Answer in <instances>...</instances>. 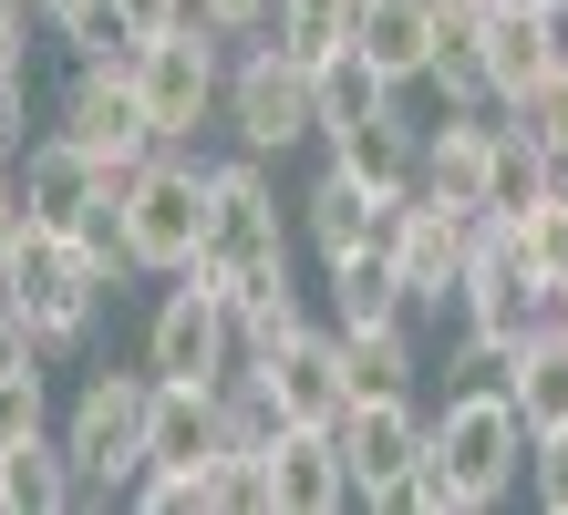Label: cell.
Masks as SVG:
<instances>
[{"label":"cell","mask_w":568,"mask_h":515,"mask_svg":"<svg viewBox=\"0 0 568 515\" xmlns=\"http://www.w3.org/2000/svg\"><path fill=\"white\" fill-rule=\"evenodd\" d=\"M196 279L227 299L290 279V206L270 186V155L239 145L227 165H207V258H196Z\"/></svg>","instance_id":"cell-1"},{"label":"cell","mask_w":568,"mask_h":515,"mask_svg":"<svg viewBox=\"0 0 568 515\" xmlns=\"http://www.w3.org/2000/svg\"><path fill=\"white\" fill-rule=\"evenodd\" d=\"M62 454L83 474V505L135 495V474L155 454V371H93L62 412Z\"/></svg>","instance_id":"cell-2"},{"label":"cell","mask_w":568,"mask_h":515,"mask_svg":"<svg viewBox=\"0 0 568 515\" xmlns=\"http://www.w3.org/2000/svg\"><path fill=\"white\" fill-rule=\"evenodd\" d=\"M527 412L507 402V382H455L445 412H434V464L455 474V495L465 515H486V505H507L517 495V474H527Z\"/></svg>","instance_id":"cell-3"},{"label":"cell","mask_w":568,"mask_h":515,"mask_svg":"<svg viewBox=\"0 0 568 515\" xmlns=\"http://www.w3.org/2000/svg\"><path fill=\"white\" fill-rule=\"evenodd\" d=\"M124 237H135L145 279H186L207 258V155L155 145L135 176H124Z\"/></svg>","instance_id":"cell-4"},{"label":"cell","mask_w":568,"mask_h":515,"mask_svg":"<svg viewBox=\"0 0 568 515\" xmlns=\"http://www.w3.org/2000/svg\"><path fill=\"white\" fill-rule=\"evenodd\" d=\"M135 83H145V114H155L165 145H196V134L227 114V31L186 11L176 31L135 42Z\"/></svg>","instance_id":"cell-5"},{"label":"cell","mask_w":568,"mask_h":515,"mask_svg":"<svg viewBox=\"0 0 568 515\" xmlns=\"http://www.w3.org/2000/svg\"><path fill=\"white\" fill-rule=\"evenodd\" d=\"M465 340H486V351H517L527 330H548V279L517 258V227L507 217H476V258H465Z\"/></svg>","instance_id":"cell-6"},{"label":"cell","mask_w":568,"mask_h":515,"mask_svg":"<svg viewBox=\"0 0 568 515\" xmlns=\"http://www.w3.org/2000/svg\"><path fill=\"white\" fill-rule=\"evenodd\" d=\"M217 124L239 134L248 155H290V145L321 134V93H311V73H300L280 42H248L239 62H227V114Z\"/></svg>","instance_id":"cell-7"},{"label":"cell","mask_w":568,"mask_h":515,"mask_svg":"<svg viewBox=\"0 0 568 515\" xmlns=\"http://www.w3.org/2000/svg\"><path fill=\"white\" fill-rule=\"evenodd\" d=\"M145 371L155 382H227V371H239V299L186 268V279L155 299V320H145Z\"/></svg>","instance_id":"cell-8"},{"label":"cell","mask_w":568,"mask_h":515,"mask_svg":"<svg viewBox=\"0 0 568 515\" xmlns=\"http://www.w3.org/2000/svg\"><path fill=\"white\" fill-rule=\"evenodd\" d=\"M383 258L404 268V289L414 309H445L465 289V258H476V206H445V196H393V217H383Z\"/></svg>","instance_id":"cell-9"},{"label":"cell","mask_w":568,"mask_h":515,"mask_svg":"<svg viewBox=\"0 0 568 515\" xmlns=\"http://www.w3.org/2000/svg\"><path fill=\"white\" fill-rule=\"evenodd\" d=\"M73 145H93L104 165H145L165 134L145 114V83H135V52L124 62H73V83H62V114H52Z\"/></svg>","instance_id":"cell-10"},{"label":"cell","mask_w":568,"mask_h":515,"mask_svg":"<svg viewBox=\"0 0 568 515\" xmlns=\"http://www.w3.org/2000/svg\"><path fill=\"white\" fill-rule=\"evenodd\" d=\"M424 454H434V412L414 392H383V402H352L342 412V464H352L362 505H393Z\"/></svg>","instance_id":"cell-11"},{"label":"cell","mask_w":568,"mask_h":515,"mask_svg":"<svg viewBox=\"0 0 568 515\" xmlns=\"http://www.w3.org/2000/svg\"><path fill=\"white\" fill-rule=\"evenodd\" d=\"M124 165H104L93 145H73V134H31V155H21V217H42V227H83L93 206L114 196Z\"/></svg>","instance_id":"cell-12"},{"label":"cell","mask_w":568,"mask_h":515,"mask_svg":"<svg viewBox=\"0 0 568 515\" xmlns=\"http://www.w3.org/2000/svg\"><path fill=\"white\" fill-rule=\"evenodd\" d=\"M558 62H568V11H548V0H496L486 11V93H496V114L517 93H538Z\"/></svg>","instance_id":"cell-13"},{"label":"cell","mask_w":568,"mask_h":515,"mask_svg":"<svg viewBox=\"0 0 568 515\" xmlns=\"http://www.w3.org/2000/svg\"><path fill=\"white\" fill-rule=\"evenodd\" d=\"M239 371H258V382L280 392V412L290 423H342L352 412V361H342V330H300L290 351H270V361H239Z\"/></svg>","instance_id":"cell-14"},{"label":"cell","mask_w":568,"mask_h":515,"mask_svg":"<svg viewBox=\"0 0 568 515\" xmlns=\"http://www.w3.org/2000/svg\"><path fill=\"white\" fill-rule=\"evenodd\" d=\"M270 485H280V515H342V505H362L352 464H342V423H290L270 443Z\"/></svg>","instance_id":"cell-15"},{"label":"cell","mask_w":568,"mask_h":515,"mask_svg":"<svg viewBox=\"0 0 568 515\" xmlns=\"http://www.w3.org/2000/svg\"><path fill=\"white\" fill-rule=\"evenodd\" d=\"M321 145H331L342 176H362L373 196H414L424 186V124L404 114V103H383V114H362V124H331Z\"/></svg>","instance_id":"cell-16"},{"label":"cell","mask_w":568,"mask_h":515,"mask_svg":"<svg viewBox=\"0 0 568 515\" xmlns=\"http://www.w3.org/2000/svg\"><path fill=\"white\" fill-rule=\"evenodd\" d=\"M383 217H393V196H373L362 176H342V165H321L311 196H300V237L321 248V268L352 258V248H383Z\"/></svg>","instance_id":"cell-17"},{"label":"cell","mask_w":568,"mask_h":515,"mask_svg":"<svg viewBox=\"0 0 568 515\" xmlns=\"http://www.w3.org/2000/svg\"><path fill=\"white\" fill-rule=\"evenodd\" d=\"M352 52L373 62V73H393V83H424L434 73V0H362Z\"/></svg>","instance_id":"cell-18"},{"label":"cell","mask_w":568,"mask_h":515,"mask_svg":"<svg viewBox=\"0 0 568 515\" xmlns=\"http://www.w3.org/2000/svg\"><path fill=\"white\" fill-rule=\"evenodd\" d=\"M496 382H507V402L527 412V433H558V423H568V330H558V320L527 330Z\"/></svg>","instance_id":"cell-19"},{"label":"cell","mask_w":568,"mask_h":515,"mask_svg":"<svg viewBox=\"0 0 568 515\" xmlns=\"http://www.w3.org/2000/svg\"><path fill=\"white\" fill-rule=\"evenodd\" d=\"M383 320H414V289L383 248H352L331 258V330H383Z\"/></svg>","instance_id":"cell-20"},{"label":"cell","mask_w":568,"mask_h":515,"mask_svg":"<svg viewBox=\"0 0 568 515\" xmlns=\"http://www.w3.org/2000/svg\"><path fill=\"white\" fill-rule=\"evenodd\" d=\"M62 505H83V474L62 454V433L11 443V454H0V515H62Z\"/></svg>","instance_id":"cell-21"},{"label":"cell","mask_w":568,"mask_h":515,"mask_svg":"<svg viewBox=\"0 0 568 515\" xmlns=\"http://www.w3.org/2000/svg\"><path fill=\"white\" fill-rule=\"evenodd\" d=\"M342 361H352V402H383V392H414V382H424L414 320H383V330H342Z\"/></svg>","instance_id":"cell-22"},{"label":"cell","mask_w":568,"mask_h":515,"mask_svg":"<svg viewBox=\"0 0 568 515\" xmlns=\"http://www.w3.org/2000/svg\"><path fill=\"white\" fill-rule=\"evenodd\" d=\"M352 31H362V0H280L270 11V42L300 62V73H321L331 52H352Z\"/></svg>","instance_id":"cell-23"},{"label":"cell","mask_w":568,"mask_h":515,"mask_svg":"<svg viewBox=\"0 0 568 515\" xmlns=\"http://www.w3.org/2000/svg\"><path fill=\"white\" fill-rule=\"evenodd\" d=\"M558 186L568 176L548 165V145H527L517 124H496V165H486V206H476V217H527V206L558 196Z\"/></svg>","instance_id":"cell-24"},{"label":"cell","mask_w":568,"mask_h":515,"mask_svg":"<svg viewBox=\"0 0 568 515\" xmlns=\"http://www.w3.org/2000/svg\"><path fill=\"white\" fill-rule=\"evenodd\" d=\"M42 31H52L73 62H124V52H135V21H124V0H52Z\"/></svg>","instance_id":"cell-25"},{"label":"cell","mask_w":568,"mask_h":515,"mask_svg":"<svg viewBox=\"0 0 568 515\" xmlns=\"http://www.w3.org/2000/svg\"><path fill=\"white\" fill-rule=\"evenodd\" d=\"M311 93H321V134H331V124H362V114H383V103H404V83H393V73H373L362 52H331L321 73H311Z\"/></svg>","instance_id":"cell-26"},{"label":"cell","mask_w":568,"mask_h":515,"mask_svg":"<svg viewBox=\"0 0 568 515\" xmlns=\"http://www.w3.org/2000/svg\"><path fill=\"white\" fill-rule=\"evenodd\" d=\"M300 330H311V309H300V279H270V289H248V299H239V361L290 351Z\"/></svg>","instance_id":"cell-27"},{"label":"cell","mask_w":568,"mask_h":515,"mask_svg":"<svg viewBox=\"0 0 568 515\" xmlns=\"http://www.w3.org/2000/svg\"><path fill=\"white\" fill-rule=\"evenodd\" d=\"M207 505H217V515H280L270 454H239V443H217V454H207Z\"/></svg>","instance_id":"cell-28"},{"label":"cell","mask_w":568,"mask_h":515,"mask_svg":"<svg viewBox=\"0 0 568 515\" xmlns=\"http://www.w3.org/2000/svg\"><path fill=\"white\" fill-rule=\"evenodd\" d=\"M507 227H517V258L558 289V279H568V186H558V196H538V206H527V217H507Z\"/></svg>","instance_id":"cell-29"},{"label":"cell","mask_w":568,"mask_h":515,"mask_svg":"<svg viewBox=\"0 0 568 515\" xmlns=\"http://www.w3.org/2000/svg\"><path fill=\"white\" fill-rule=\"evenodd\" d=\"M507 124L527 134V145H548V165L568 176V62H558L538 93H517V103H507Z\"/></svg>","instance_id":"cell-30"},{"label":"cell","mask_w":568,"mask_h":515,"mask_svg":"<svg viewBox=\"0 0 568 515\" xmlns=\"http://www.w3.org/2000/svg\"><path fill=\"white\" fill-rule=\"evenodd\" d=\"M31 433H52V382H42V361H11L0 371V454Z\"/></svg>","instance_id":"cell-31"},{"label":"cell","mask_w":568,"mask_h":515,"mask_svg":"<svg viewBox=\"0 0 568 515\" xmlns=\"http://www.w3.org/2000/svg\"><path fill=\"white\" fill-rule=\"evenodd\" d=\"M527 495H538L548 515H568V423L527 443Z\"/></svg>","instance_id":"cell-32"},{"label":"cell","mask_w":568,"mask_h":515,"mask_svg":"<svg viewBox=\"0 0 568 515\" xmlns=\"http://www.w3.org/2000/svg\"><path fill=\"white\" fill-rule=\"evenodd\" d=\"M393 515H465V495H455V474L424 454V464L404 474V495H393Z\"/></svg>","instance_id":"cell-33"},{"label":"cell","mask_w":568,"mask_h":515,"mask_svg":"<svg viewBox=\"0 0 568 515\" xmlns=\"http://www.w3.org/2000/svg\"><path fill=\"white\" fill-rule=\"evenodd\" d=\"M31 155V73H0V165Z\"/></svg>","instance_id":"cell-34"},{"label":"cell","mask_w":568,"mask_h":515,"mask_svg":"<svg viewBox=\"0 0 568 515\" xmlns=\"http://www.w3.org/2000/svg\"><path fill=\"white\" fill-rule=\"evenodd\" d=\"M270 11H280V0H196V21H217L227 42H248V31H270Z\"/></svg>","instance_id":"cell-35"},{"label":"cell","mask_w":568,"mask_h":515,"mask_svg":"<svg viewBox=\"0 0 568 515\" xmlns=\"http://www.w3.org/2000/svg\"><path fill=\"white\" fill-rule=\"evenodd\" d=\"M31 0H0V73H31Z\"/></svg>","instance_id":"cell-36"},{"label":"cell","mask_w":568,"mask_h":515,"mask_svg":"<svg viewBox=\"0 0 568 515\" xmlns=\"http://www.w3.org/2000/svg\"><path fill=\"white\" fill-rule=\"evenodd\" d=\"M196 11V0H124V21H135V42H155V31H176Z\"/></svg>","instance_id":"cell-37"},{"label":"cell","mask_w":568,"mask_h":515,"mask_svg":"<svg viewBox=\"0 0 568 515\" xmlns=\"http://www.w3.org/2000/svg\"><path fill=\"white\" fill-rule=\"evenodd\" d=\"M11 361H42V351H31V330L11 320V299H0V371H11Z\"/></svg>","instance_id":"cell-38"},{"label":"cell","mask_w":568,"mask_h":515,"mask_svg":"<svg viewBox=\"0 0 568 515\" xmlns=\"http://www.w3.org/2000/svg\"><path fill=\"white\" fill-rule=\"evenodd\" d=\"M548 320H558V330H568V279H558V289H548Z\"/></svg>","instance_id":"cell-39"},{"label":"cell","mask_w":568,"mask_h":515,"mask_svg":"<svg viewBox=\"0 0 568 515\" xmlns=\"http://www.w3.org/2000/svg\"><path fill=\"white\" fill-rule=\"evenodd\" d=\"M31 11H52V0H31Z\"/></svg>","instance_id":"cell-40"},{"label":"cell","mask_w":568,"mask_h":515,"mask_svg":"<svg viewBox=\"0 0 568 515\" xmlns=\"http://www.w3.org/2000/svg\"><path fill=\"white\" fill-rule=\"evenodd\" d=\"M548 11H568V0H548Z\"/></svg>","instance_id":"cell-41"},{"label":"cell","mask_w":568,"mask_h":515,"mask_svg":"<svg viewBox=\"0 0 568 515\" xmlns=\"http://www.w3.org/2000/svg\"><path fill=\"white\" fill-rule=\"evenodd\" d=\"M486 11H496V0H486Z\"/></svg>","instance_id":"cell-42"}]
</instances>
